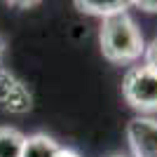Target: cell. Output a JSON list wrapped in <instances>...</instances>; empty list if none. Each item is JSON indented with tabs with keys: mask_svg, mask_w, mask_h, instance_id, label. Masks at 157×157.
<instances>
[{
	"mask_svg": "<svg viewBox=\"0 0 157 157\" xmlns=\"http://www.w3.org/2000/svg\"><path fill=\"white\" fill-rule=\"evenodd\" d=\"M98 40H101L103 56L108 61H113V63H120V66L134 63L136 59L143 56V49H145L143 35L138 31L136 21L131 19L127 12L105 17L103 24H101Z\"/></svg>",
	"mask_w": 157,
	"mask_h": 157,
	"instance_id": "cell-1",
	"label": "cell"
},
{
	"mask_svg": "<svg viewBox=\"0 0 157 157\" xmlns=\"http://www.w3.org/2000/svg\"><path fill=\"white\" fill-rule=\"evenodd\" d=\"M127 103L141 113H157V73L148 66H131L122 80Z\"/></svg>",
	"mask_w": 157,
	"mask_h": 157,
	"instance_id": "cell-2",
	"label": "cell"
},
{
	"mask_svg": "<svg viewBox=\"0 0 157 157\" xmlns=\"http://www.w3.org/2000/svg\"><path fill=\"white\" fill-rule=\"evenodd\" d=\"M134 157H157V120L155 117H134L127 124Z\"/></svg>",
	"mask_w": 157,
	"mask_h": 157,
	"instance_id": "cell-3",
	"label": "cell"
},
{
	"mask_svg": "<svg viewBox=\"0 0 157 157\" xmlns=\"http://www.w3.org/2000/svg\"><path fill=\"white\" fill-rule=\"evenodd\" d=\"M0 103L10 113H26L31 108V92L5 68H0Z\"/></svg>",
	"mask_w": 157,
	"mask_h": 157,
	"instance_id": "cell-4",
	"label": "cell"
},
{
	"mask_svg": "<svg viewBox=\"0 0 157 157\" xmlns=\"http://www.w3.org/2000/svg\"><path fill=\"white\" fill-rule=\"evenodd\" d=\"M75 7L85 14H94V17H113V14L127 12L129 10V0H73Z\"/></svg>",
	"mask_w": 157,
	"mask_h": 157,
	"instance_id": "cell-5",
	"label": "cell"
},
{
	"mask_svg": "<svg viewBox=\"0 0 157 157\" xmlns=\"http://www.w3.org/2000/svg\"><path fill=\"white\" fill-rule=\"evenodd\" d=\"M59 150V143L47 134H33L24 138L21 157H54Z\"/></svg>",
	"mask_w": 157,
	"mask_h": 157,
	"instance_id": "cell-6",
	"label": "cell"
},
{
	"mask_svg": "<svg viewBox=\"0 0 157 157\" xmlns=\"http://www.w3.org/2000/svg\"><path fill=\"white\" fill-rule=\"evenodd\" d=\"M24 134L14 127H0V157H21Z\"/></svg>",
	"mask_w": 157,
	"mask_h": 157,
	"instance_id": "cell-7",
	"label": "cell"
},
{
	"mask_svg": "<svg viewBox=\"0 0 157 157\" xmlns=\"http://www.w3.org/2000/svg\"><path fill=\"white\" fill-rule=\"evenodd\" d=\"M143 56H145V66H148L150 71L157 73V38L143 49Z\"/></svg>",
	"mask_w": 157,
	"mask_h": 157,
	"instance_id": "cell-8",
	"label": "cell"
},
{
	"mask_svg": "<svg viewBox=\"0 0 157 157\" xmlns=\"http://www.w3.org/2000/svg\"><path fill=\"white\" fill-rule=\"evenodd\" d=\"M131 5L141 7L143 12H150V14H157V0H129Z\"/></svg>",
	"mask_w": 157,
	"mask_h": 157,
	"instance_id": "cell-9",
	"label": "cell"
},
{
	"mask_svg": "<svg viewBox=\"0 0 157 157\" xmlns=\"http://www.w3.org/2000/svg\"><path fill=\"white\" fill-rule=\"evenodd\" d=\"M7 5H12V7H19V10H28V7H35L40 5L42 0H5Z\"/></svg>",
	"mask_w": 157,
	"mask_h": 157,
	"instance_id": "cell-10",
	"label": "cell"
},
{
	"mask_svg": "<svg viewBox=\"0 0 157 157\" xmlns=\"http://www.w3.org/2000/svg\"><path fill=\"white\" fill-rule=\"evenodd\" d=\"M54 157H80V155H78L75 150H71V148H59Z\"/></svg>",
	"mask_w": 157,
	"mask_h": 157,
	"instance_id": "cell-11",
	"label": "cell"
},
{
	"mask_svg": "<svg viewBox=\"0 0 157 157\" xmlns=\"http://www.w3.org/2000/svg\"><path fill=\"white\" fill-rule=\"evenodd\" d=\"M2 54H5V40L0 38V61H2Z\"/></svg>",
	"mask_w": 157,
	"mask_h": 157,
	"instance_id": "cell-12",
	"label": "cell"
}]
</instances>
